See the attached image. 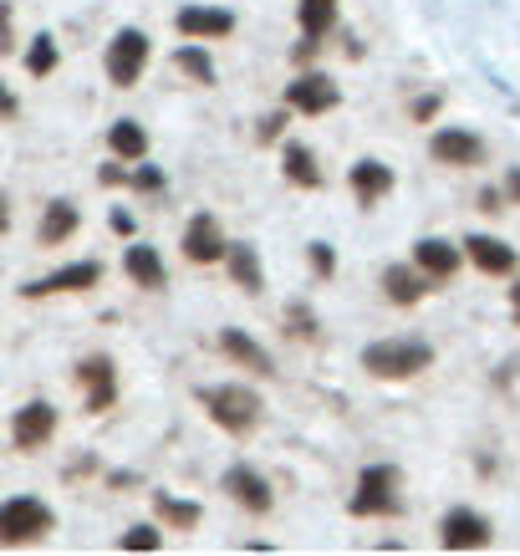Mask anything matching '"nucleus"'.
<instances>
[{"mask_svg":"<svg viewBox=\"0 0 520 556\" xmlns=\"http://www.w3.org/2000/svg\"><path fill=\"white\" fill-rule=\"evenodd\" d=\"M200 404L204 414L225 429V434H251L266 404H261V393H251L245 383H215V388H200Z\"/></svg>","mask_w":520,"mask_h":556,"instance_id":"1","label":"nucleus"},{"mask_svg":"<svg viewBox=\"0 0 520 556\" xmlns=\"http://www.w3.org/2000/svg\"><path fill=\"white\" fill-rule=\"evenodd\" d=\"M398 485H403L398 465H368V470L357 475V490H353V501H347V510H353V516H363V521L398 516V510H403Z\"/></svg>","mask_w":520,"mask_h":556,"instance_id":"2","label":"nucleus"},{"mask_svg":"<svg viewBox=\"0 0 520 556\" xmlns=\"http://www.w3.org/2000/svg\"><path fill=\"white\" fill-rule=\"evenodd\" d=\"M56 516L51 506H41L36 495H11L0 501V546H31V541H47Z\"/></svg>","mask_w":520,"mask_h":556,"instance_id":"3","label":"nucleus"},{"mask_svg":"<svg viewBox=\"0 0 520 556\" xmlns=\"http://www.w3.org/2000/svg\"><path fill=\"white\" fill-rule=\"evenodd\" d=\"M434 363V348L429 342H414V338H393V342H372L363 353V368L372 378H414Z\"/></svg>","mask_w":520,"mask_h":556,"instance_id":"4","label":"nucleus"},{"mask_svg":"<svg viewBox=\"0 0 520 556\" xmlns=\"http://www.w3.org/2000/svg\"><path fill=\"white\" fill-rule=\"evenodd\" d=\"M107 83H118V87H134L138 77H143V67H149V36L143 31H118L113 36V47H107Z\"/></svg>","mask_w":520,"mask_h":556,"instance_id":"5","label":"nucleus"},{"mask_svg":"<svg viewBox=\"0 0 520 556\" xmlns=\"http://www.w3.org/2000/svg\"><path fill=\"white\" fill-rule=\"evenodd\" d=\"M337 102H342V92H337V83L327 77V72H306V77H296V83H286V108L291 113H332Z\"/></svg>","mask_w":520,"mask_h":556,"instance_id":"6","label":"nucleus"},{"mask_svg":"<svg viewBox=\"0 0 520 556\" xmlns=\"http://www.w3.org/2000/svg\"><path fill=\"white\" fill-rule=\"evenodd\" d=\"M439 541H444V552H480V546H490V521L480 510L459 506L439 521Z\"/></svg>","mask_w":520,"mask_h":556,"instance_id":"7","label":"nucleus"},{"mask_svg":"<svg viewBox=\"0 0 520 556\" xmlns=\"http://www.w3.org/2000/svg\"><path fill=\"white\" fill-rule=\"evenodd\" d=\"M225 495H230L236 506H245L251 516H266V510L276 506V495H270V485H266V475L251 470V465H230V470H225Z\"/></svg>","mask_w":520,"mask_h":556,"instance_id":"8","label":"nucleus"},{"mask_svg":"<svg viewBox=\"0 0 520 556\" xmlns=\"http://www.w3.org/2000/svg\"><path fill=\"white\" fill-rule=\"evenodd\" d=\"M225 245H230V240L219 236L215 215H194L185 225V261H194V266H215V261H225Z\"/></svg>","mask_w":520,"mask_h":556,"instance_id":"9","label":"nucleus"},{"mask_svg":"<svg viewBox=\"0 0 520 556\" xmlns=\"http://www.w3.org/2000/svg\"><path fill=\"white\" fill-rule=\"evenodd\" d=\"M77 383L87 393V414H107L113 399H118V372L107 357H87L83 368H77Z\"/></svg>","mask_w":520,"mask_h":556,"instance_id":"10","label":"nucleus"},{"mask_svg":"<svg viewBox=\"0 0 520 556\" xmlns=\"http://www.w3.org/2000/svg\"><path fill=\"white\" fill-rule=\"evenodd\" d=\"M98 281H102L98 261H77V266H62L51 276H41V281H31V287H21V296H62V291H87Z\"/></svg>","mask_w":520,"mask_h":556,"instance_id":"11","label":"nucleus"},{"mask_svg":"<svg viewBox=\"0 0 520 556\" xmlns=\"http://www.w3.org/2000/svg\"><path fill=\"white\" fill-rule=\"evenodd\" d=\"M429 153H434L439 164H454V169H474L480 159H485V143L474 134H465V128H439L434 138H429Z\"/></svg>","mask_w":520,"mask_h":556,"instance_id":"12","label":"nucleus"},{"mask_svg":"<svg viewBox=\"0 0 520 556\" xmlns=\"http://www.w3.org/2000/svg\"><path fill=\"white\" fill-rule=\"evenodd\" d=\"M56 434V408L51 404H26L16 408V419H11V439H16V450H41L47 439Z\"/></svg>","mask_w":520,"mask_h":556,"instance_id":"13","label":"nucleus"},{"mask_svg":"<svg viewBox=\"0 0 520 556\" xmlns=\"http://www.w3.org/2000/svg\"><path fill=\"white\" fill-rule=\"evenodd\" d=\"M179 31L189 41H219V36L236 31V16L225 11V5H185L179 11Z\"/></svg>","mask_w":520,"mask_h":556,"instance_id":"14","label":"nucleus"},{"mask_svg":"<svg viewBox=\"0 0 520 556\" xmlns=\"http://www.w3.org/2000/svg\"><path fill=\"white\" fill-rule=\"evenodd\" d=\"M219 353H225V357H236L240 368H251L255 378H270V372H276L270 353L251 338V332H240V327H225V332H219Z\"/></svg>","mask_w":520,"mask_h":556,"instance_id":"15","label":"nucleus"},{"mask_svg":"<svg viewBox=\"0 0 520 556\" xmlns=\"http://www.w3.org/2000/svg\"><path fill=\"white\" fill-rule=\"evenodd\" d=\"M347 185H353L357 204H378V200H388V194H393V169H388V164H378V159H363V164H353Z\"/></svg>","mask_w":520,"mask_h":556,"instance_id":"16","label":"nucleus"},{"mask_svg":"<svg viewBox=\"0 0 520 556\" xmlns=\"http://www.w3.org/2000/svg\"><path fill=\"white\" fill-rule=\"evenodd\" d=\"M123 270H128V276H134L143 291H164L168 287L164 255L153 251V245H128V251H123Z\"/></svg>","mask_w":520,"mask_h":556,"instance_id":"17","label":"nucleus"},{"mask_svg":"<svg viewBox=\"0 0 520 556\" xmlns=\"http://www.w3.org/2000/svg\"><path fill=\"white\" fill-rule=\"evenodd\" d=\"M465 255H470L485 276H510V270H516V251H510L505 240H495V236H470L465 240Z\"/></svg>","mask_w":520,"mask_h":556,"instance_id":"18","label":"nucleus"},{"mask_svg":"<svg viewBox=\"0 0 520 556\" xmlns=\"http://www.w3.org/2000/svg\"><path fill=\"white\" fill-rule=\"evenodd\" d=\"M414 266L429 281H449L454 270H459V245H449V240H419L414 245Z\"/></svg>","mask_w":520,"mask_h":556,"instance_id":"19","label":"nucleus"},{"mask_svg":"<svg viewBox=\"0 0 520 556\" xmlns=\"http://www.w3.org/2000/svg\"><path fill=\"white\" fill-rule=\"evenodd\" d=\"M281 174L296 189H321V179H327L317 164V153L306 149V143H281Z\"/></svg>","mask_w":520,"mask_h":556,"instance_id":"20","label":"nucleus"},{"mask_svg":"<svg viewBox=\"0 0 520 556\" xmlns=\"http://www.w3.org/2000/svg\"><path fill=\"white\" fill-rule=\"evenodd\" d=\"M383 291H388V302L414 306V302L429 296V276H423L419 266H388L383 270Z\"/></svg>","mask_w":520,"mask_h":556,"instance_id":"21","label":"nucleus"},{"mask_svg":"<svg viewBox=\"0 0 520 556\" xmlns=\"http://www.w3.org/2000/svg\"><path fill=\"white\" fill-rule=\"evenodd\" d=\"M77 225H83L77 204H72V200H51L47 210H41V230H36V240H41V245H62L67 236H77Z\"/></svg>","mask_w":520,"mask_h":556,"instance_id":"22","label":"nucleus"},{"mask_svg":"<svg viewBox=\"0 0 520 556\" xmlns=\"http://www.w3.org/2000/svg\"><path fill=\"white\" fill-rule=\"evenodd\" d=\"M225 261H230V276H236L251 296H261V291H266V266H261L255 245H245V240H240V245H225Z\"/></svg>","mask_w":520,"mask_h":556,"instance_id":"23","label":"nucleus"},{"mask_svg":"<svg viewBox=\"0 0 520 556\" xmlns=\"http://www.w3.org/2000/svg\"><path fill=\"white\" fill-rule=\"evenodd\" d=\"M107 149L118 153L123 164H138V159L149 153V134H143L134 118H123V123H113V128H107Z\"/></svg>","mask_w":520,"mask_h":556,"instance_id":"24","label":"nucleus"},{"mask_svg":"<svg viewBox=\"0 0 520 556\" xmlns=\"http://www.w3.org/2000/svg\"><path fill=\"white\" fill-rule=\"evenodd\" d=\"M153 510H158V521H164L168 531H194V526H200V516H204L194 501H174V495H164V490L153 495Z\"/></svg>","mask_w":520,"mask_h":556,"instance_id":"25","label":"nucleus"},{"mask_svg":"<svg viewBox=\"0 0 520 556\" xmlns=\"http://www.w3.org/2000/svg\"><path fill=\"white\" fill-rule=\"evenodd\" d=\"M296 21H302V31L312 36V41H321V36L337 26V0H302V5H296Z\"/></svg>","mask_w":520,"mask_h":556,"instance_id":"26","label":"nucleus"},{"mask_svg":"<svg viewBox=\"0 0 520 556\" xmlns=\"http://www.w3.org/2000/svg\"><path fill=\"white\" fill-rule=\"evenodd\" d=\"M174 67L185 72V77H194V83H215V62H210V51H200V47H179L174 51Z\"/></svg>","mask_w":520,"mask_h":556,"instance_id":"27","label":"nucleus"},{"mask_svg":"<svg viewBox=\"0 0 520 556\" xmlns=\"http://www.w3.org/2000/svg\"><path fill=\"white\" fill-rule=\"evenodd\" d=\"M56 62H62V56H56V41H51V36H36L31 51H26V72H31V77H51Z\"/></svg>","mask_w":520,"mask_h":556,"instance_id":"28","label":"nucleus"},{"mask_svg":"<svg viewBox=\"0 0 520 556\" xmlns=\"http://www.w3.org/2000/svg\"><path fill=\"white\" fill-rule=\"evenodd\" d=\"M158 546H164V536L153 526H128L118 536V552H158Z\"/></svg>","mask_w":520,"mask_h":556,"instance_id":"29","label":"nucleus"},{"mask_svg":"<svg viewBox=\"0 0 520 556\" xmlns=\"http://www.w3.org/2000/svg\"><path fill=\"white\" fill-rule=\"evenodd\" d=\"M306 255H312V270H317V276H332V270H337V251H332V245L312 240V245H306Z\"/></svg>","mask_w":520,"mask_h":556,"instance_id":"30","label":"nucleus"},{"mask_svg":"<svg viewBox=\"0 0 520 556\" xmlns=\"http://www.w3.org/2000/svg\"><path fill=\"white\" fill-rule=\"evenodd\" d=\"M134 185H138V189H143V194H158V189H164V174L153 169V164H143V169H138V174H134Z\"/></svg>","mask_w":520,"mask_h":556,"instance_id":"31","label":"nucleus"},{"mask_svg":"<svg viewBox=\"0 0 520 556\" xmlns=\"http://www.w3.org/2000/svg\"><path fill=\"white\" fill-rule=\"evenodd\" d=\"M434 113H439V98H434V92H429V98H419V102H414V118H419V123H429V118H434Z\"/></svg>","mask_w":520,"mask_h":556,"instance_id":"32","label":"nucleus"},{"mask_svg":"<svg viewBox=\"0 0 520 556\" xmlns=\"http://www.w3.org/2000/svg\"><path fill=\"white\" fill-rule=\"evenodd\" d=\"M281 113H270V118H261V138H266V143H276V138H281Z\"/></svg>","mask_w":520,"mask_h":556,"instance_id":"33","label":"nucleus"},{"mask_svg":"<svg viewBox=\"0 0 520 556\" xmlns=\"http://www.w3.org/2000/svg\"><path fill=\"white\" fill-rule=\"evenodd\" d=\"M16 108H21V102H16V92H11V87L0 83V118H16Z\"/></svg>","mask_w":520,"mask_h":556,"instance_id":"34","label":"nucleus"},{"mask_svg":"<svg viewBox=\"0 0 520 556\" xmlns=\"http://www.w3.org/2000/svg\"><path fill=\"white\" fill-rule=\"evenodd\" d=\"M107 225H113L118 236H134V215H128V210H113V219H107Z\"/></svg>","mask_w":520,"mask_h":556,"instance_id":"35","label":"nucleus"},{"mask_svg":"<svg viewBox=\"0 0 520 556\" xmlns=\"http://www.w3.org/2000/svg\"><path fill=\"white\" fill-rule=\"evenodd\" d=\"M0 51H11V11L0 5Z\"/></svg>","mask_w":520,"mask_h":556,"instance_id":"36","label":"nucleus"},{"mask_svg":"<svg viewBox=\"0 0 520 556\" xmlns=\"http://www.w3.org/2000/svg\"><path fill=\"white\" fill-rule=\"evenodd\" d=\"M98 179H102V185H123V179H128V174H123V169H118V164H107V169H102V174H98Z\"/></svg>","mask_w":520,"mask_h":556,"instance_id":"37","label":"nucleus"},{"mask_svg":"<svg viewBox=\"0 0 520 556\" xmlns=\"http://www.w3.org/2000/svg\"><path fill=\"white\" fill-rule=\"evenodd\" d=\"M11 230V210H5V200H0V236Z\"/></svg>","mask_w":520,"mask_h":556,"instance_id":"38","label":"nucleus"},{"mask_svg":"<svg viewBox=\"0 0 520 556\" xmlns=\"http://www.w3.org/2000/svg\"><path fill=\"white\" fill-rule=\"evenodd\" d=\"M510 312H516V321H520V287H510Z\"/></svg>","mask_w":520,"mask_h":556,"instance_id":"39","label":"nucleus"},{"mask_svg":"<svg viewBox=\"0 0 520 556\" xmlns=\"http://www.w3.org/2000/svg\"><path fill=\"white\" fill-rule=\"evenodd\" d=\"M510 194H516V200H520V174H510Z\"/></svg>","mask_w":520,"mask_h":556,"instance_id":"40","label":"nucleus"}]
</instances>
